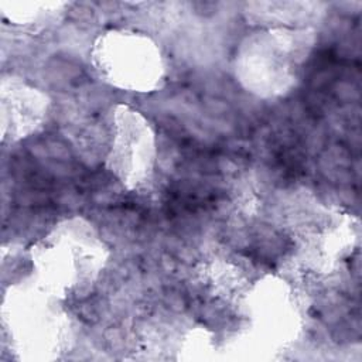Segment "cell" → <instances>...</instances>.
I'll return each mask as SVG.
<instances>
[{
  "mask_svg": "<svg viewBox=\"0 0 362 362\" xmlns=\"http://www.w3.org/2000/svg\"><path fill=\"white\" fill-rule=\"evenodd\" d=\"M307 47L294 30L269 28L252 34L236 51V78L259 96L283 95L294 85Z\"/></svg>",
  "mask_w": 362,
  "mask_h": 362,
  "instance_id": "obj_5",
  "label": "cell"
},
{
  "mask_svg": "<svg viewBox=\"0 0 362 362\" xmlns=\"http://www.w3.org/2000/svg\"><path fill=\"white\" fill-rule=\"evenodd\" d=\"M49 99L41 89L11 78L1 85L3 139L18 141L30 137L45 122Z\"/></svg>",
  "mask_w": 362,
  "mask_h": 362,
  "instance_id": "obj_8",
  "label": "cell"
},
{
  "mask_svg": "<svg viewBox=\"0 0 362 362\" xmlns=\"http://www.w3.org/2000/svg\"><path fill=\"white\" fill-rule=\"evenodd\" d=\"M11 11H4L11 23L21 25H42L52 21L64 3H44V1H27V3H11Z\"/></svg>",
  "mask_w": 362,
  "mask_h": 362,
  "instance_id": "obj_9",
  "label": "cell"
},
{
  "mask_svg": "<svg viewBox=\"0 0 362 362\" xmlns=\"http://www.w3.org/2000/svg\"><path fill=\"white\" fill-rule=\"evenodd\" d=\"M359 219L346 211H327L313 221L303 235L301 249L313 266L331 273L358 250Z\"/></svg>",
  "mask_w": 362,
  "mask_h": 362,
  "instance_id": "obj_7",
  "label": "cell"
},
{
  "mask_svg": "<svg viewBox=\"0 0 362 362\" xmlns=\"http://www.w3.org/2000/svg\"><path fill=\"white\" fill-rule=\"evenodd\" d=\"M252 344L262 351L279 352L298 337L304 313L294 286L279 274L249 280L238 298Z\"/></svg>",
  "mask_w": 362,
  "mask_h": 362,
  "instance_id": "obj_4",
  "label": "cell"
},
{
  "mask_svg": "<svg viewBox=\"0 0 362 362\" xmlns=\"http://www.w3.org/2000/svg\"><path fill=\"white\" fill-rule=\"evenodd\" d=\"M157 157V134L151 122L129 105H116L110 113L107 171L123 188L143 191L153 181Z\"/></svg>",
  "mask_w": 362,
  "mask_h": 362,
  "instance_id": "obj_6",
  "label": "cell"
},
{
  "mask_svg": "<svg viewBox=\"0 0 362 362\" xmlns=\"http://www.w3.org/2000/svg\"><path fill=\"white\" fill-rule=\"evenodd\" d=\"M64 301L37 280L11 286L3 320L18 359L54 361L71 348L72 324Z\"/></svg>",
  "mask_w": 362,
  "mask_h": 362,
  "instance_id": "obj_2",
  "label": "cell"
},
{
  "mask_svg": "<svg viewBox=\"0 0 362 362\" xmlns=\"http://www.w3.org/2000/svg\"><path fill=\"white\" fill-rule=\"evenodd\" d=\"M28 253L34 280L62 300L90 293L110 257L99 229L81 215L58 221Z\"/></svg>",
  "mask_w": 362,
  "mask_h": 362,
  "instance_id": "obj_1",
  "label": "cell"
},
{
  "mask_svg": "<svg viewBox=\"0 0 362 362\" xmlns=\"http://www.w3.org/2000/svg\"><path fill=\"white\" fill-rule=\"evenodd\" d=\"M90 62L103 82L124 92H156L167 74L158 44L129 28H112L98 35L90 48Z\"/></svg>",
  "mask_w": 362,
  "mask_h": 362,
  "instance_id": "obj_3",
  "label": "cell"
}]
</instances>
